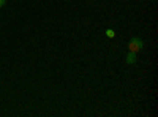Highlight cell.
Here are the masks:
<instances>
[{
  "label": "cell",
  "instance_id": "cell-1",
  "mask_svg": "<svg viewBox=\"0 0 158 117\" xmlns=\"http://www.w3.org/2000/svg\"><path fill=\"white\" fill-rule=\"evenodd\" d=\"M142 48H144V41L141 40L139 36H133L130 40V43H128V49L131 51V52H139V51H142Z\"/></svg>",
  "mask_w": 158,
  "mask_h": 117
},
{
  "label": "cell",
  "instance_id": "cell-2",
  "mask_svg": "<svg viewBox=\"0 0 158 117\" xmlns=\"http://www.w3.org/2000/svg\"><path fill=\"white\" fill-rule=\"evenodd\" d=\"M136 60H138V56H136V52H130L127 54V57H125V62L128 63V65H135L136 63Z\"/></svg>",
  "mask_w": 158,
  "mask_h": 117
},
{
  "label": "cell",
  "instance_id": "cell-3",
  "mask_svg": "<svg viewBox=\"0 0 158 117\" xmlns=\"http://www.w3.org/2000/svg\"><path fill=\"white\" fill-rule=\"evenodd\" d=\"M106 36H108V38H114V36H115V32H114L112 29H108V30H106Z\"/></svg>",
  "mask_w": 158,
  "mask_h": 117
},
{
  "label": "cell",
  "instance_id": "cell-4",
  "mask_svg": "<svg viewBox=\"0 0 158 117\" xmlns=\"http://www.w3.org/2000/svg\"><path fill=\"white\" fill-rule=\"evenodd\" d=\"M5 3H6V0H0V8H3Z\"/></svg>",
  "mask_w": 158,
  "mask_h": 117
}]
</instances>
